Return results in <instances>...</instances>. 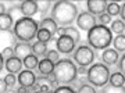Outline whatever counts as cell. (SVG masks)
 Returning <instances> with one entry per match:
<instances>
[{"label": "cell", "instance_id": "cell-1", "mask_svg": "<svg viewBox=\"0 0 125 93\" xmlns=\"http://www.w3.org/2000/svg\"><path fill=\"white\" fill-rule=\"evenodd\" d=\"M76 17H78V9L72 1L60 0L56 1L52 7V18L61 28L71 27L72 22L76 21Z\"/></svg>", "mask_w": 125, "mask_h": 93}, {"label": "cell", "instance_id": "cell-2", "mask_svg": "<svg viewBox=\"0 0 125 93\" xmlns=\"http://www.w3.org/2000/svg\"><path fill=\"white\" fill-rule=\"evenodd\" d=\"M88 43L92 49L106 50L113 43V32L106 25H96L88 32Z\"/></svg>", "mask_w": 125, "mask_h": 93}, {"label": "cell", "instance_id": "cell-3", "mask_svg": "<svg viewBox=\"0 0 125 93\" xmlns=\"http://www.w3.org/2000/svg\"><path fill=\"white\" fill-rule=\"evenodd\" d=\"M54 78L56 83L58 85H68L72 83L76 79V67L70 58H61L58 62L54 64Z\"/></svg>", "mask_w": 125, "mask_h": 93}, {"label": "cell", "instance_id": "cell-4", "mask_svg": "<svg viewBox=\"0 0 125 93\" xmlns=\"http://www.w3.org/2000/svg\"><path fill=\"white\" fill-rule=\"evenodd\" d=\"M38 31H39V24L33 18L24 17L14 24L13 32L18 40L25 42V43H29V40H32L36 36Z\"/></svg>", "mask_w": 125, "mask_h": 93}, {"label": "cell", "instance_id": "cell-5", "mask_svg": "<svg viewBox=\"0 0 125 93\" xmlns=\"http://www.w3.org/2000/svg\"><path fill=\"white\" fill-rule=\"evenodd\" d=\"M110 75L111 74H110L107 65H104L102 62L92 64L88 68V83L96 86V88H103L110 81Z\"/></svg>", "mask_w": 125, "mask_h": 93}, {"label": "cell", "instance_id": "cell-6", "mask_svg": "<svg viewBox=\"0 0 125 93\" xmlns=\"http://www.w3.org/2000/svg\"><path fill=\"white\" fill-rule=\"evenodd\" d=\"M74 60L79 67H88L92 65V62L94 61V52L90 46H82L74 52Z\"/></svg>", "mask_w": 125, "mask_h": 93}, {"label": "cell", "instance_id": "cell-7", "mask_svg": "<svg viewBox=\"0 0 125 93\" xmlns=\"http://www.w3.org/2000/svg\"><path fill=\"white\" fill-rule=\"evenodd\" d=\"M76 25L81 31L89 32L90 29H93L97 25V18L94 17L93 14H90L89 11H83V13L78 14L76 17Z\"/></svg>", "mask_w": 125, "mask_h": 93}, {"label": "cell", "instance_id": "cell-8", "mask_svg": "<svg viewBox=\"0 0 125 93\" xmlns=\"http://www.w3.org/2000/svg\"><path fill=\"white\" fill-rule=\"evenodd\" d=\"M75 44L76 43L74 42V39H71L70 36H65V35H60L57 42H56L57 52L58 53H62V54H70L71 52H74Z\"/></svg>", "mask_w": 125, "mask_h": 93}, {"label": "cell", "instance_id": "cell-9", "mask_svg": "<svg viewBox=\"0 0 125 93\" xmlns=\"http://www.w3.org/2000/svg\"><path fill=\"white\" fill-rule=\"evenodd\" d=\"M107 1L106 0H88L86 1V7L88 11L93 15H102L103 13H106L107 10Z\"/></svg>", "mask_w": 125, "mask_h": 93}, {"label": "cell", "instance_id": "cell-10", "mask_svg": "<svg viewBox=\"0 0 125 93\" xmlns=\"http://www.w3.org/2000/svg\"><path fill=\"white\" fill-rule=\"evenodd\" d=\"M15 35L13 31H3L0 29V53L7 47H13L15 46Z\"/></svg>", "mask_w": 125, "mask_h": 93}, {"label": "cell", "instance_id": "cell-11", "mask_svg": "<svg viewBox=\"0 0 125 93\" xmlns=\"http://www.w3.org/2000/svg\"><path fill=\"white\" fill-rule=\"evenodd\" d=\"M36 82V76L31 70H22L18 74V83L21 85L22 88H31L33 86Z\"/></svg>", "mask_w": 125, "mask_h": 93}, {"label": "cell", "instance_id": "cell-12", "mask_svg": "<svg viewBox=\"0 0 125 93\" xmlns=\"http://www.w3.org/2000/svg\"><path fill=\"white\" fill-rule=\"evenodd\" d=\"M20 7H21V11H22L24 17H28V18H31L32 15H35L36 13H39L38 1H35V0H25V1H21V3H20Z\"/></svg>", "mask_w": 125, "mask_h": 93}, {"label": "cell", "instance_id": "cell-13", "mask_svg": "<svg viewBox=\"0 0 125 93\" xmlns=\"http://www.w3.org/2000/svg\"><path fill=\"white\" fill-rule=\"evenodd\" d=\"M22 65H24L22 60L18 58V57H15V56L4 61V68L9 71V74H14V75H15L17 72L22 71Z\"/></svg>", "mask_w": 125, "mask_h": 93}, {"label": "cell", "instance_id": "cell-14", "mask_svg": "<svg viewBox=\"0 0 125 93\" xmlns=\"http://www.w3.org/2000/svg\"><path fill=\"white\" fill-rule=\"evenodd\" d=\"M102 61L104 62V65H115L120 61V56L118 52L114 49H106L102 53Z\"/></svg>", "mask_w": 125, "mask_h": 93}, {"label": "cell", "instance_id": "cell-15", "mask_svg": "<svg viewBox=\"0 0 125 93\" xmlns=\"http://www.w3.org/2000/svg\"><path fill=\"white\" fill-rule=\"evenodd\" d=\"M14 54H15V57L24 60L29 54H32V46L29 43H25V42H18L14 46Z\"/></svg>", "mask_w": 125, "mask_h": 93}, {"label": "cell", "instance_id": "cell-16", "mask_svg": "<svg viewBox=\"0 0 125 93\" xmlns=\"http://www.w3.org/2000/svg\"><path fill=\"white\" fill-rule=\"evenodd\" d=\"M38 70H39V72L43 76H47V75H50V74H53V71H54V62H52L47 57H45L43 60H40V61H39Z\"/></svg>", "mask_w": 125, "mask_h": 93}, {"label": "cell", "instance_id": "cell-17", "mask_svg": "<svg viewBox=\"0 0 125 93\" xmlns=\"http://www.w3.org/2000/svg\"><path fill=\"white\" fill-rule=\"evenodd\" d=\"M39 27H40V29H45L49 33H52V35H56L58 31V25L56 24V21H54L53 18H43L40 21Z\"/></svg>", "mask_w": 125, "mask_h": 93}, {"label": "cell", "instance_id": "cell-18", "mask_svg": "<svg viewBox=\"0 0 125 93\" xmlns=\"http://www.w3.org/2000/svg\"><path fill=\"white\" fill-rule=\"evenodd\" d=\"M58 32L61 33V35H65V36H70L71 39H74L75 43H78L81 39V35H79V31L74 27H64V28H60Z\"/></svg>", "mask_w": 125, "mask_h": 93}, {"label": "cell", "instance_id": "cell-19", "mask_svg": "<svg viewBox=\"0 0 125 93\" xmlns=\"http://www.w3.org/2000/svg\"><path fill=\"white\" fill-rule=\"evenodd\" d=\"M32 54H35L36 57H45L47 54V43L43 42H35L32 44Z\"/></svg>", "mask_w": 125, "mask_h": 93}, {"label": "cell", "instance_id": "cell-20", "mask_svg": "<svg viewBox=\"0 0 125 93\" xmlns=\"http://www.w3.org/2000/svg\"><path fill=\"white\" fill-rule=\"evenodd\" d=\"M14 24L15 22L13 21V18L10 17L7 13L0 15V29H3V31H11Z\"/></svg>", "mask_w": 125, "mask_h": 93}, {"label": "cell", "instance_id": "cell-21", "mask_svg": "<svg viewBox=\"0 0 125 93\" xmlns=\"http://www.w3.org/2000/svg\"><path fill=\"white\" fill-rule=\"evenodd\" d=\"M108 83L113 85V86H117V88H122L125 85V76L121 74L120 71L118 72H114L110 75V81H108Z\"/></svg>", "mask_w": 125, "mask_h": 93}, {"label": "cell", "instance_id": "cell-22", "mask_svg": "<svg viewBox=\"0 0 125 93\" xmlns=\"http://www.w3.org/2000/svg\"><path fill=\"white\" fill-rule=\"evenodd\" d=\"M24 65H25V68L27 70H35V68H38V65H39V60H38V57H36L35 54H29L28 57H25L22 60Z\"/></svg>", "mask_w": 125, "mask_h": 93}, {"label": "cell", "instance_id": "cell-23", "mask_svg": "<svg viewBox=\"0 0 125 93\" xmlns=\"http://www.w3.org/2000/svg\"><path fill=\"white\" fill-rule=\"evenodd\" d=\"M111 28L110 31L117 33V35H124L125 33V22L122 20H115V21H111Z\"/></svg>", "mask_w": 125, "mask_h": 93}, {"label": "cell", "instance_id": "cell-24", "mask_svg": "<svg viewBox=\"0 0 125 93\" xmlns=\"http://www.w3.org/2000/svg\"><path fill=\"white\" fill-rule=\"evenodd\" d=\"M113 44H114V50L125 52V33L124 35H117L113 39Z\"/></svg>", "mask_w": 125, "mask_h": 93}, {"label": "cell", "instance_id": "cell-25", "mask_svg": "<svg viewBox=\"0 0 125 93\" xmlns=\"http://www.w3.org/2000/svg\"><path fill=\"white\" fill-rule=\"evenodd\" d=\"M7 14H9L10 17L13 18V21L15 20V22H17L18 20L24 18V14H22V11H21V7H20V4H18V6H13V7H10L9 11H7Z\"/></svg>", "mask_w": 125, "mask_h": 93}, {"label": "cell", "instance_id": "cell-26", "mask_svg": "<svg viewBox=\"0 0 125 93\" xmlns=\"http://www.w3.org/2000/svg\"><path fill=\"white\" fill-rule=\"evenodd\" d=\"M106 13L110 15V17H114V15H120L121 14V6L117 3V1H110L107 4V10Z\"/></svg>", "mask_w": 125, "mask_h": 93}, {"label": "cell", "instance_id": "cell-27", "mask_svg": "<svg viewBox=\"0 0 125 93\" xmlns=\"http://www.w3.org/2000/svg\"><path fill=\"white\" fill-rule=\"evenodd\" d=\"M36 38H38V40H39V42L49 43V40H52L53 35H52V33H49L47 31H45V29H40V28H39V31H38V33H36Z\"/></svg>", "mask_w": 125, "mask_h": 93}, {"label": "cell", "instance_id": "cell-28", "mask_svg": "<svg viewBox=\"0 0 125 93\" xmlns=\"http://www.w3.org/2000/svg\"><path fill=\"white\" fill-rule=\"evenodd\" d=\"M100 93H125V86L122 88H117V86H113V85H106L103 86Z\"/></svg>", "mask_w": 125, "mask_h": 93}, {"label": "cell", "instance_id": "cell-29", "mask_svg": "<svg viewBox=\"0 0 125 93\" xmlns=\"http://www.w3.org/2000/svg\"><path fill=\"white\" fill-rule=\"evenodd\" d=\"M50 6H52V3L47 1V0H40V1H38V9H39V13L42 14V15H45V14L49 11Z\"/></svg>", "mask_w": 125, "mask_h": 93}, {"label": "cell", "instance_id": "cell-30", "mask_svg": "<svg viewBox=\"0 0 125 93\" xmlns=\"http://www.w3.org/2000/svg\"><path fill=\"white\" fill-rule=\"evenodd\" d=\"M76 93H97V92H96L94 86H92L90 83H85V85H82L81 88H78Z\"/></svg>", "mask_w": 125, "mask_h": 93}, {"label": "cell", "instance_id": "cell-31", "mask_svg": "<svg viewBox=\"0 0 125 93\" xmlns=\"http://www.w3.org/2000/svg\"><path fill=\"white\" fill-rule=\"evenodd\" d=\"M47 58H49L52 62H54V64H56V62H58V61H60L58 52H57V50H49V52H47Z\"/></svg>", "mask_w": 125, "mask_h": 93}, {"label": "cell", "instance_id": "cell-32", "mask_svg": "<svg viewBox=\"0 0 125 93\" xmlns=\"http://www.w3.org/2000/svg\"><path fill=\"white\" fill-rule=\"evenodd\" d=\"M4 81H6V83H7V86H14V85L17 83V81L18 78H15V75L14 74H7V75L4 76Z\"/></svg>", "mask_w": 125, "mask_h": 93}, {"label": "cell", "instance_id": "cell-33", "mask_svg": "<svg viewBox=\"0 0 125 93\" xmlns=\"http://www.w3.org/2000/svg\"><path fill=\"white\" fill-rule=\"evenodd\" d=\"M0 54H1V57L4 58V60H9V58L15 56V54H14V47H7V49H4Z\"/></svg>", "mask_w": 125, "mask_h": 93}, {"label": "cell", "instance_id": "cell-34", "mask_svg": "<svg viewBox=\"0 0 125 93\" xmlns=\"http://www.w3.org/2000/svg\"><path fill=\"white\" fill-rule=\"evenodd\" d=\"M99 21H100V25H107V24H111V17L107 13H103L102 15H99Z\"/></svg>", "mask_w": 125, "mask_h": 93}, {"label": "cell", "instance_id": "cell-35", "mask_svg": "<svg viewBox=\"0 0 125 93\" xmlns=\"http://www.w3.org/2000/svg\"><path fill=\"white\" fill-rule=\"evenodd\" d=\"M53 93H76V92L70 86H58V88L54 89Z\"/></svg>", "mask_w": 125, "mask_h": 93}, {"label": "cell", "instance_id": "cell-36", "mask_svg": "<svg viewBox=\"0 0 125 93\" xmlns=\"http://www.w3.org/2000/svg\"><path fill=\"white\" fill-rule=\"evenodd\" d=\"M118 67H120V72L125 76V53L122 54V57L120 58V61H118Z\"/></svg>", "mask_w": 125, "mask_h": 93}, {"label": "cell", "instance_id": "cell-37", "mask_svg": "<svg viewBox=\"0 0 125 93\" xmlns=\"http://www.w3.org/2000/svg\"><path fill=\"white\" fill-rule=\"evenodd\" d=\"M7 89H9V86H7V83H6V81L0 78V93H6Z\"/></svg>", "mask_w": 125, "mask_h": 93}, {"label": "cell", "instance_id": "cell-38", "mask_svg": "<svg viewBox=\"0 0 125 93\" xmlns=\"http://www.w3.org/2000/svg\"><path fill=\"white\" fill-rule=\"evenodd\" d=\"M120 15H121V20L125 22V3L121 6V14H120Z\"/></svg>", "mask_w": 125, "mask_h": 93}, {"label": "cell", "instance_id": "cell-39", "mask_svg": "<svg viewBox=\"0 0 125 93\" xmlns=\"http://www.w3.org/2000/svg\"><path fill=\"white\" fill-rule=\"evenodd\" d=\"M6 13V6H4V3H1V1H0V15H1V14H4Z\"/></svg>", "mask_w": 125, "mask_h": 93}, {"label": "cell", "instance_id": "cell-40", "mask_svg": "<svg viewBox=\"0 0 125 93\" xmlns=\"http://www.w3.org/2000/svg\"><path fill=\"white\" fill-rule=\"evenodd\" d=\"M3 65H4V58L1 57V54H0V72L3 70Z\"/></svg>", "mask_w": 125, "mask_h": 93}, {"label": "cell", "instance_id": "cell-41", "mask_svg": "<svg viewBox=\"0 0 125 93\" xmlns=\"http://www.w3.org/2000/svg\"><path fill=\"white\" fill-rule=\"evenodd\" d=\"M18 93H28V90H27V88H22L21 86V88L18 89Z\"/></svg>", "mask_w": 125, "mask_h": 93}, {"label": "cell", "instance_id": "cell-42", "mask_svg": "<svg viewBox=\"0 0 125 93\" xmlns=\"http://www.w3.org/2000/svg\"><path fill=\"white\" fill-rule=\"evenodd\" d=\"M47 93H50V92H47Z\"/></svg>", "mask_w": 125, "mask_h": 93}]
</instances>
